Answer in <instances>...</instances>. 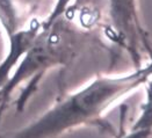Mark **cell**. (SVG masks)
Listing matches in <instances>:
<instances>
[{
	"label": "cell",
	"mask_w": 152,
	"mask_h": 138,
	"mask_svg": "<svg viewBox=\"0 0 152 138\" xmlns=\"http://www.w3.org/2000/svg\"><path fill=\"white\" fill-rule=\"evenodd\" d=\"M118 138H152V130L130 128V130L127 134L120 136Z\"/></svg>",
	"instance_id": "5"
},
{
	"label": "cell",
	"mask_w": 152,
	"mask_h": 138,
	"mask_svg": "<svg viewBox=\"0 0 152 138\" xmlns=\"http://www.w3.org/2000/svg\"><path fill=\"white\" fill-rule=\"evenodd\" d=\"M145 86V101L142 104L140 113L131 126L132 129H148L152 130V73L144 84Z\"/></svg>",
	"instance_id": "2"
},
{
	"label": "cell",
	"mask_w": 152,
	"mask_h": 138,
	"mask_svg": "<svg viewBox=\"0 0 152 138\" xmlns=\"http://www.w3.org/2000/svg\"><path fill=\"white\" fill-rule=\"evenodd\" d=\"M75 0H56L55 5L52 7V11L50 12L49 16L47 18V20L44 21V23L42 26H47L51 23L53 20H56L57 18H59L61 15H63V13L67 9V7L73 2Z\"/></svg>",
	"instance_id": "4"
},
{
	"label": "cell",
	"mask_w": 152,
	"mask_h": 138,
	"mask_svg": "<svg viewBox=\"0 0 152 138\" xmlns=\"http://www.w3.org/2000/svg\"><path fill=\"white\" fill-rule=\"evenodd\" d=\"M149 65H150V66L152 67V61H151V62H149Z\"/></svg>",
	"instance_id": "7"
},
{
	"label": "cell",
	"mask_w": 152,
	"mask_h": 138,
	"mask_svg": "<svg viewBox=\"0 0 152 138\" xmlns=\"http://www.w3.org/2000/svg\"><path fill=\"white\" fill-rule=\"evenodd\" d=\"M14 0H0V21L8 33L15 29L16 12Z\"/></svg>",
	"instance_id": "3"
},
{
	"label": "cell",
	"mask_w": 152,
	"mask_h": 138,
	"mask_svg": "<svg viewBox=\"0 0 152 138\" xmlns=\"http://www.w3.org/2000/svg\"><path fill=\"white\" fill-rule=\"evenodd\" d=\"M103 27L109 39L127 52L134 67L152 61V45L142 23L138 0H104Z\"/></svg>",
	"instance_id": "1"
},
{
	"label": "cell",
	"mask_w": 152,
	"mask_h": 138,
	"mask_svg": "<svg viewBox=\"0 0 152 138\" xmlns=\"http://www.w3.org/2000/svg\"><path fill=\"white\" fill-rule=\"evenodd\" d=\"M21 2H25L26 5H34V4H37L41 0H19Z\"/></svg>",
	"instance_id": "6"
}]
</instances>
